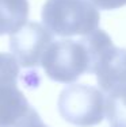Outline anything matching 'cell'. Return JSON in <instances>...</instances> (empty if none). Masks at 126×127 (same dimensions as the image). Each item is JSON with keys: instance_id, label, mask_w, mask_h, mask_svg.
Returning <instances> with one entry per match:
<instances>
[{"instance_id": "cell-8", "label": "cell", "mask_w": 126, "mask_h": 127, "mask_svg": "<svg viewBox=\"0 0 126 127\" xmlns=\"http://www.w3.org/2000/svg\"><path fill=\"white\" fill-rule=\"evenodd\" d=\"M104 115L111 127H126V91L104 95Z\"/></svg>"}, {"instance_id": "cell-2", "label": "cell", "mask_w": 126, "mask_h": 127, "mask_svg": "<svg viewBox=\"0 0 126 127\" xmlns=\"http://www.w3.org/2000/svg\"><path fill=\"white\" fill-rule=\"evenodd\" d=\"M49 78L62 84L76 81L83 73H94L92 58L84 39L53 41L41 60Z\"/></svg>"}, {"instance_id": "cell-10", "label": "cell", "mask_w": 126, "mask_h": 127, "mask_svg": "<svg viewBox=\"0 0 126 127\" xmlns=\"http://www.w3.org/2000/svg\"><path fill=\"white\" fill-rule=\"evenodd\" d=\"M88 1L100 10H117L126 5V0H88Z\"/></svg>"}, {"instance_id": "cell-5", "label": "cell", "mask_w": 126, "mask_h": 127, "mask_svg": "<svg viewBox=\"0 0 126 127\" xmlns=\"http://www.w3.org/2000/svg\"><path fill=\"white\" fill-rule=\"evenodd\" d=\"M95 74L103 95L126 91V49L113 46L100 60Z\"/></svg>"}, {"instance_id": "cell-4", "label": "cell", "mask_w": 126, "mask_h": 127, "mask_svg": "<svg viewBox=\"0 0 126 127\" xmlns=\"http://www.w3.org/2000/svg\"><path fill=\"white\" fill-rule=\"evenodd\" d=\"M53 42V34L43 25L26 22L18 31L10 35V50L18 65L37 68L42 56Z\"/></svg>"}, {"instance_id": "cell-1", "label": "cell", "mask_w": 126, "mask_h": 127, "mask_svg": "<svg viewBox=\"0 0 126 127\" xmlns=\"http://www.w3.org/2000/svg\"><path fill=\"white\" fill-rule=\"evenodd\" d=\"M43 25L60 37L87 35L98 30V10L88 0H46L42 7Z\"/></svg>"}, {"instance_id": "cell-3", "label": "cell", "mask_w": 126, "mask_h": 127, "mask_svg": "<svg viewBox=\"0 0 126 127\" xmlns=\"http://www.w3.org/2000/svg\"><path fill=\"white\" fill-rule=\"evenodd\" d=\"M58 112L73 126H96L104 118V95L85 84L68 85L60 93Z\"/></svg>"}, {"instance_id": "cell-9", "label": "cell", "mask_w": 126, "mask_h": 127, "mask_svg": "<svg viewBox=\"0 0 126 127\" xmlns=\"http://www.w3.org/2000/svg\"><path fill=\"white\" fill-rule=\"evenodd\" d=\"M19 76V65L12 54L0 53V88L16 85Z\"/></svg>"}, {"instance_id": "cell-11", "label": "cell", "mask_w": 126, "mask_h": 127, "mask_svg": "<svg viewBox=\"0 0 126 127\" xmlns=\"http://www.w3.org/2000/svg\"><path fill=\"white\" fill-rule=\"evenodd\" d=\"M15 127H49V126L45 125V123L42 122L41 116L38 115V112L34 111L29 118H26L23 122H20L19 125L15 126Z\"/></svg>"}, {"instance_id": "cell-7", "label": "cell", "mask_w": 126, "mask_h": 127, "mask_svg": "<svg viewBox=\"0 0 126 127\" xmlns=\"http://www.w3.org/2000/svg\"><path fill=\"white\" fill-rule=\"evenodd\" d=\"M27 0H0V35L14 34L29 16Z\"/></svg>"}, {"instance_id": "cell-6", "label": "cell", "mask_w": 126, "mask_h": 127, "mask_svg": "<svg viewBox=\"0 0 126 127\" xmlns=\"http://www.w3.org/2000/svg\"><path fill=\"white\" fill-rule=\"evenodd\" d=\"M34 111L16 85L0 88V127H15Z\"/></svg>"}]
</instances>
